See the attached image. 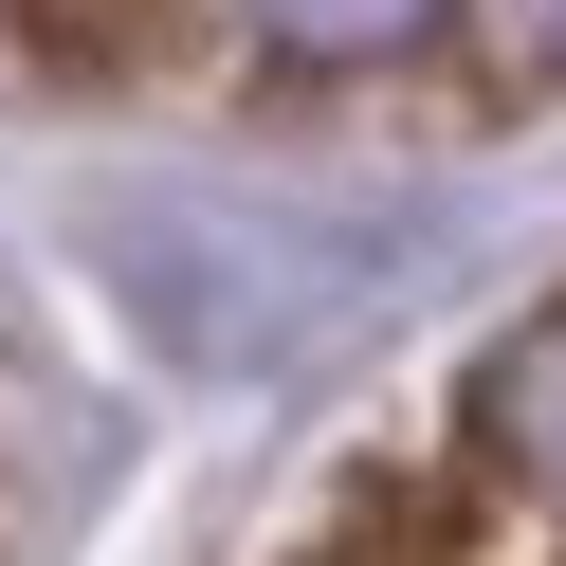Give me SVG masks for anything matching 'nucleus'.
I'll return each instance as SVG.
<instances>
[{
  "mask_svg": "<svg viewBox=\"0 0 566 566\" xmlns=\"http://www.w3.org/2000/svg\"><path fill=\"white\" fill-rule=\"evenodd\" d=\"M475 420H493V457H512V475L566 512V329H512V347H493Z\"/></svg>",
  "mask_w": 566,
  "mask_h": 566,
  "instance_id": "f257e3e1",
  "label": "nucleus"
},
{
  "mask_svg": "<svg viewBox=\"0 0 566 566\" xmlns=\"http://www.w3.org/2000/svg\"><path fill=\"white\" fill-rule=\"evenodd\" d=\"M512 19H530V55H548V74H566V0H512Z\"/></svg>",
  "mask_w": 566,
  "mask_h": 566,
  "instance_id": "7ed1b4c3",
  "label": "nucleus"
},
{
  "mask_svg": "<svg viewBox=\"0 0 566 566\" xmlns=\"http://www.w3.org/2000/svg\"><path fill=\"white\" fill-rule=\"evenodd\" d=\"M420 19H439V0H274V38H293V55H402Z\"/></svg>",
  "mask_w": 566,
  "mask_h": 566,
  "instance_id": "f03ea898",
  "label": "nucleus"
}]
</instances>
